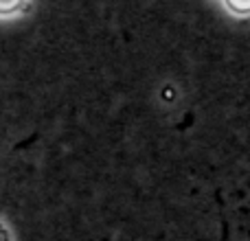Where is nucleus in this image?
Returning <instances> with one entry per match:
<instances>
[{"mask_svg": "<svg viewBox=\"0 0 250 241\" xmlns=\"http://www.w3.org/2000/svg\"><path fill=\"white\" fill-rule=\"evenodd\" d=\"M29 0H0V20H11L26 11Z\"/></svg>", "mask_w": 250, "mask_h": 241, "instance_id": "f257e3e1", "label": "nucleus"}, {"mask_svg": "<svg viewBox=\"0 0 250 241\" xmlns=\"http://www.w3.org/2000/svg\"><path fill=\"white\" fill-rule=\"evenodd\" d=\"M0 241H16L11 226L7 224V220H4V217H0Z\"/></svg>", "mask_w": 250, "mask_h": 241, "instance_id": "f03ea898", "label": "nucleus"}]
</instances>
